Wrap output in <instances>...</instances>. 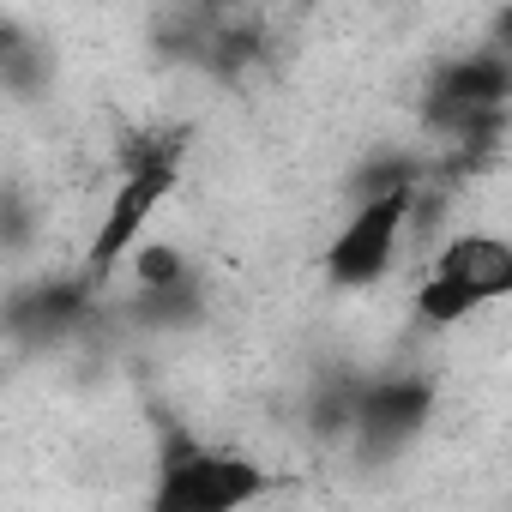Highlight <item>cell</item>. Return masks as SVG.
Instances as JSON below:
<instances>
[{
	"label": "cell",
	"mask_w": 512,
	"mask_h": 512,
	"mask_svg": "<svg viewBox=\"0 0 512 512\" xmlns=\"http://www.w3.org/2000/svg\"><path fill=\"white\" fill-rule=\"evenodd\" d=\"M175 175H181V133H139L121 151V181H115V193L97 217V235L85 247V278L91 284H103L109 272L127 266V253L145 241V223L157 217Z\"/></svg>",
	"instance_id": "obj_1"
},
{
	"label": "cell",
	"mask_w": 512,
	"mask_h": 512,
	"mask_svg": "<svg viewBox=\"0 0 512 512\" xmlns=\"http://www.w3.org/2000/svg\"><path fill=\"white\" fill-rule=\"evenodd\" d=\"M512 290V241L500 229H458L428 278L416 284V320L422 326H464L482 308H494Z\"/></svg>",
	"instance_id": "obj_2"
},
{
	"label": "cell",
	"mask_w": 512,
	"mask_h": 512,
	"mask_svg": "<svg viewBox=\"0 0 512 512\" xmlns=\"http://www.w3.org/2000/svg\"><path fill=\"white\" fill-rule=\"evenodd\" d=\"M272 488V470L229 446H175L157 464L145 512H247Z\"/></svg>",
	"instance_id": "obj_3"
},
{
	"label": "cell",
	"mask_w": 512,
	"mask_h": 512,
	"mask_svg": "<svg viewBox=\"0 0 512 512\" xmlns=\"http://www.w3.org/2000/svg\"><path fill=\"white\" fill-rule=\"evenodd\" d=\"M416 187H398V193H374V199H356V211L344 217V229L326 241L320 253V272L338 284V290H374L392 266H398V247H404V229L416 217Z\"/></svg>",
	"instance_id": "obj_4"
},
{
	"label": "cell",
	"mask_w": 512,
	"mask_h": 512,
	"mask_svg": "<svg viewBox=\"0 0 512 512\" xmlns=\"http://www.w3.org/2000/svg\"><path fill=\"white\" fill-rule=\"evenodd\" d=\"M428 386L422 380H398V386H374L356 398V434L362 446H404L422 422H428Z\"/></svg>",
	"instance_id": "obj_5"
},
{
	"label": "cell",
	"mask_w": 512,
	"mask_h": 512,
	"mask_svg": "<svg viewBox=\"0 0 512 512\" xmlns=\"http://www.w3.org/2000/svg\"><path fill=\"white\" fill-rule=\"evenodd\" d=\"M0 49H13V43H7V31H0Z\"/></svg>",
	"instance_id": "obj_6"
}]
</instances>
